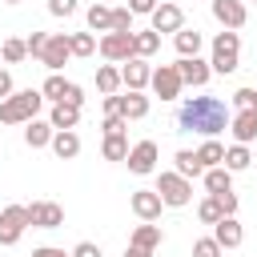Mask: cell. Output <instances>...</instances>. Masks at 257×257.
Returning <instances> with one entry per match:
<instances>
[{"label": "cell", "mask_w": 257, "mask_h": 257, "mask_svg": "<svg viewBox=\"0 0 257 257\" xmlns=\"http://www.w3.org/2000/svg\"><path fill=\"white\" fill-rule=\"evenodd\" d=\"M233 120V108L221 96H185L177 108V128L181 133H197L205 141H213L217 133H225Z\"/></svg>", "instance_id": "6da1fadb"}, {"label": "cell", "mask_w": 257, "mask_h": 257, "mask_svg": "<svg viewBox=\"0 0 257 257\" xmlns=\"http://www.w3.org/2000/svg\"><path fill=\"white\" fill-rule=\"evenodd\" d=\"M40 108H44L40 88H20L8 100H0V124H28V120H36Z\"/></svg>", "instance_id": "7a4b0ae2"}, {"label": "cell", "mask_w": 257, "mask_h": 257, "mask_svg": "<svg viewBox=\"0 0 257 257\" xmlns=\"http://www.w3.org/2000/svg\"><path fill=\"white\" fill-rule=\"evenodd\" d=\"M209 68L221 72V76H229V72L241 68V36L237 32L225 28V32L213 36V44H209Z\"/></svg>", "instance_id": "3957f363"}, {"label": "cell", "mask_w": 257, "mask_h": 257, "mask_svg": "<svg viewBox=\"0 0 257 257\" xmlns=\"http://www.w3.org/2000/svg\"><path fill=\"white\" fill-rule=\"evenodd\" d=\"M157 193H161L165 209H185L193 201V181L181 177V173H161L157 177Z\"/></svg>", "instance_id": "277c9868"}, {"label": "cell", "mask_w": 257, "mask_h": 257, "mask_svg": "<svg viewBox=\"0 0 257 257\" xmlns=\"http://www.w3.org/2000/svg\"><path fill=\"white\" fill-rule=\"evenodd\" d=\"M28 229V205H4L0 209V245H16Z\"/></svg>", "instance_id": "5b68a950"}, {"label": "cell", "mask_w": 257, "mask_h": 257, "mask_svg": "<svg viewBox=\"0 0 257 257\" xmlns=\"http://www.w3.org/2000/svg\"><path fill=\"white\" fill-rule=\"evenodd\" d=\"M96 52H100L108 64H124V60H133V56H137V52H133V32H104L100 44H96Z\"/></svg>", "instance_id": "8992f818"}, {"label": "cell", "mask_w": 257, "mask_h": 257, "mask_svg": "<svg viewBox=\"0 0 257 257\" xmlns=\"http://www.w3.org/2000/svg\"><path fill=\"white\" fill-rule=\"evenodd\" d=\"M209 12H213V20H217L221 28H229V32L245 28V20H249L245 0H209Z\"/></svg>", "instance_id": "52a82bcc"}, {"label": "cell", "mask_w": 257, "mask_h": 257, "mask_svg": "<svg viewBox=\"0 0 257 257\" xmlns=\"http://www.w3.org/2000/svg\"><path fill=\"white\" fill-rule=\"evenodd\" d=\"M149 88H153L161 100H177V96H181V88H185V80H181V68H177V64H161V68H153V80H149Z\"/></svg>", "instance_id": "ba28073f"}, {"label": "cell", "mask_w": 257, "mask_h": 257, "mask_svg": "<svg viewBox=\"0 0 257 257\" xmlns=\"http://www.w3.org/2000/svg\"><path fill=\"white\" fill-rule=\"evenodd\" d=\"M157 157H161V149H157V141H137L133 149H128V173H137V177H149V173H157Z\"/></svg>", "instance_id": "9c48e42d"}, {"label": "cell", "mask_w": 257, "mask_h": 257, "mask_svg": "<svg viewBox=\"0 0 257 257\" xmlns=\"http://www.w3.org/2000/svg\"><path fill=\"white\" fill-rule=\"evenodd\" d=\"M149 28H153V32H173V36H177V32L185 28V12H181V4L161 0V4H157V12L149 16Z\"/></svg>", "instance_id": "30bf717a"}, {"label": "cell", "mask_w": 257, "mask_h": 257, "mask_svg": "<svg viewBox=\"0 0 257 257\" xmlns=\"http://www.w3.org/2000/svg\"><path fill=\"white\" fill-rule=\"evenodd\" d=\"M68 60H72V40H68V32H52V36H48V48H44V56H40V64H44L48 72H60Z\"/></svg>", "instance_id": "8fae6325"}, {"label": "cell", "mask_w": 257, "mask_h": 257, "mask_svg": "<svg viewBox=\"0 0 257 257\" xmlns=\"http://www.w3.org/2000/svg\"><path fill=\"white\" fill-rule=\"evenodd\" d=\"M28 225L32 229H60L64 225V209L56 201H32L28 205Z\"/></svg>", "instance_id": "7c38bea8"}, {"label": "cell", "mask_w": 257, "mask_h": 257, "mask_svg": "<svg viewBox=\"0 0 257 257\" xmlns=\"http://www.w3.org/2000/svg\"><path fill=\"white\" fill-rule=\"evenodd\" d=\"M120 80H124V88H128V92H145V88H149V80H153V64H149V60H141V56H133V60H124V64H120Z\"/></svg>", "instance_id": "4fadbf2b"}, {"label": "cell", "mask_w": 257, "mask_h": 257, "mask_svg": "<svg viewBox=\"0 0 257 257\" xmlns=\"http://www.w3.org/2000/svg\"><path fill=\"white\" fill-rule=\"evenodd\" d=\"M128 205H133V213H137L141 221H157L161 209H165V201H161L157 189H137V193L128 197Z\"/></svg>", "instance_id": "5bb4252c"}, {"label": "cell", "mask_w": 257, "mask_h": 257, "mask_svg": "<svg viewBox=\"0 0 257 257\" xmlns=\"http://www.w3.org/2000/svg\"><path fill=\"white\" fill-rule=\"evenodd\" d=\"M177 68H181V80H185L189 88H205L209 76H213L209 60H201V56H185V60H177Z\"/></svg>", "instance_id": "9a60e30c"}, {"label": "cell", "mask_w": 257, "mask_h": 257, "mask_svg": "<svg viewBox=\"0 0 257 257\" xmlns=\"http://www.w3.org/2000/svg\"><path fill=\"white\" fill-rule=\"evenodd\" d=\"M229 133H233V145H249V141H257V108H241V112H233Z\"/></svg>", "instance_id": "2e32d148"}, {"label": "cell", "mask_w": 257, "mask_h": 257, "mask_svg": "<svg viewBox=\"0 0 257 257\" xmlns=\"http://www.w3.org/2000/svg\"><path fill=\"white\" fill-rule=\"evenodd\" d=\"M213 241H217L221 249H237V245L245 241V229H241V221H237V217H221V221L213 225Z\"/></svg>", "instance_id": "e0dca14e"}, {"label": "cell", "mask_w": 257, "mask_h": 257, "mask_svg": "<svg viewBox=\"0 0 257 257\" xmlns=\"http://www.w3.org/2000/svg\"><path fill=\"white\" fill-rule=\"evenodd\" d=\"M173 48H177V60H185V56H201L205 36H201L197 28H181V32L173 36Z\"/></svg>", "instance_id": "ac0fdd59"}, {"label": "cell", "mask_w": 257, "mask_h": 257, "mask_svg": "<svg viewBox=\"0 0 257 257\" xmlns=\"http://www.w3.org/2000/svg\"><path fill=\"white\" fill-rule=\"evenodd\" d=\"M52 137H56V128H52L48 120H40V116L24 124V145H28V149H48Z\"/></svg>", "instance_id": "d6986e66"}, {"label": "cell", "mask_w": 257, "mask_h": 257, "mask_svg": "<svg viewBox=\"0 0 257 257\" xmlns=\"http://www.w3.org/2000/svg\"><path fill=\"white\" fill-rule=\"evenodd\" d=\"M173 173H181V177H205V165H201V157H197V149H177L173 153Z\"/></svg>", "instance_id": "ffe728a7"}, {"label": "cell", "mask_w": 257, "mask_h": 257, "mask_svg": "<svg viewBox=\"0 0 257 257\" xmlns=\"http://www.w3.org/2000/svg\"><path fill=\"white\" fill-rule=\"evenodd\" d=\"M161 241H165V233H161V225H153V221H141L137 229H133V237H128V245H137V249H161Z\"/></svg>", "instance_id": "44dd1931"}, {"label": "cell", "mask_w": 257, "mask_h": 257, "mask_svg": "<svg viewBox=\"0 0 257 257\" xmlns=\"http://www.w3.org/2000/svg\"><path fill=\"white\" fill-rule=\"evenodd\" d=\"M84 20H88V32H92V36H96V32H100V36H104V32H112V4H100V0H96V4H88Z\"/></svg>", "instance_id": "7402d4cb"}, {"label": "cell", "mask_w": 257, "mask_h": 257, "mask_svg": "<svg viewBox=\"0 0 257 257\" xmlns=\"http://www.w3.org/2000/svg\"><path fill=\"white\" fill-rule=\"evenodd\" d=\"M48 124H52L56 133H68V128L80 124V108H72V104H52V108H48Z\"/></svg>", "instance_id": "603a6c76"}, {"label": "cell", "mask_w": 257, "mask_h": 257, "mask_svg": "<svg viewBox=\"0 0 257 257\" xmlns=\"http://www.w3.org/2000/svg\"><path fill=\"white\" fill-rule=\"evenodd\" d=\"M120 84H124V80H120V68H116V64H100V68H96V92H100V96H116Z\"/></svg>", "instance_id": "cb8c5ba5"}, {"label": "cell", "mask_w": 257, "mask_h": 257, "mask_svg": "<svg viewBox=\"0 0 257 257\" xmlns=\"http://www.w3.org/2000/svg\"><path fill=\"white\" fill-rule=\"evenodd\" d=\"M120 116H124V120H145V116H149V96H145V92L120 96Z\"/></svg>", "instance_id": "d4e9b609"}, {"label": "cell", "mask_w": 257, "mask_h": 257, "mask_svg": "<svg viewBox=\"0 0 257 257\" xmlns=\"http://www.w3.org/2000/svg\"><path fill=\"white\" fill-rule=\"evenodd\" d=\"M48 149H52V153H56L60 161H72V157H80V137H76L72 128H68V133H56Z\"/></svg>", "instance_id": "484cf974"}, {"label": "cell", "mask_w": 257, "mask_h": 257, "mask_svg": "<svg viewBox=\"0 0 257 257\" xmlns=\"http://www.w3.org/2000/svg\"><path fill=\"white\" fill-rule=\"evenodd\" d=\"M205 189H209V197H221V193H229V189H233V173H229L225 165H217V169H205Z\"/></svg>", "instance_id": "4316f807"}, {"label": "cell", "mask_w": 257, "mask_h": 257, "mask_svg": "<svg viewBox=\"0 0 257 257\" xmlns=\"http://www.w3.org/2000/svg\"><path fill=\"white\" fill-rule=\"evenodd\" d=\"M157 48H161V32H153V28H141V32H133V52H137L141 60H149Z\"/></svg>", "instance_id": "83f0119b"}, {"label": "cell", "mask_w": 257, "mask_h": 257, "mask_svg": "<svg viewBox=\"0 0 257 257\" xmlns=\"http://www.w3.org/2000/svg\"><path fill=\"white\" fill-rule=\"evenodd\" d=\"M128 141H124V133H112V137H104V145H100V157L104 161H128Z\"/></svg>", "instance_id": "f1b7e54d"}, {"label": "cell", "mask_w": 257, "mask_h": 257, "mask_svg": "<svg viewBox=\"0 0 257 257\" xmlns=\"http://www.w3.org/2000/svg\"><path fill=\"white\" fill-rule=\"evenodd\" d=\"M197 157H201V165H205V169H217V165H225V145H221L217 137H213V141H201Z\"/></svg>", "instance_id": "f546056e"}, {"label": "cell", "mask_w": 257, "mask_h": 257, "mask_svg": "<svg viewBox=\"0 0 257 257\" xmlns=\"http://www.w3.org/2000/svg\"><path fill=\"white\" fill-rule=\"evenodd\" d=\"M249 165H253L249 145H229V149H225V169H229V173H245Z\"/></svg>", "instance_id": "4dcf8cb0"}, {"label": "cell", "mask_w": 257, "mask_h": 257, "mask_svg": "<svg viewBox=\"0 0 257 257\" xmlns=\"http://www.w3.org/2000/svg\"><path fill=\"white\" fill-rule=\"evenodd\" d=\"M64 88H68V80H64L60 72H48V80L40 84V96L52 100V104H60V100H64Z\"/></svg>", "instance_id": "1f68e13d"}, {"label": "cell", "mask_w": 257, "mask_h": 257, "mask_svg": "<svg viewBox=\"0 0 257 257\" xmlns=\"http://www.w3.org/2000/svg\"><path fill=\"white\" fill-rule=\"evenodd\" d=\"M68 40H72V56H80V60H84V56H92V52H96V44H100L92 32H68Z\"/></svg>", "instance_id": "d6a6232c"}, {"label": "cell", "mask_w": 257, "mask_h": 257, "mask_svg": "<svg viewBox=\"0 0 257 257\" xmlns=\"http://www.w3.org/2000/svg\"><path fill=\"white\" fill-rule=\"evenodd\" d=\"M0 56H4V64H20V60L28 56V44H24L20 36H8V40L0 44Z\"/></svg>", "instance_id": "836d02e7"}, {"label": "cell", "mask_w": 257, "mask_h": 257, "mask_svg": "<svg viewBox=\"0 0 257 257\" xmlns=\"http://www.w3.org/2000/svg\"><path fill=\"white\" fill-rule=\"evenodd\" d=\"M197 217H201V225H217V221L225 217V209L217 205V197H205V201L197 205Z\"/></svg>", "instance_id": "e575fe53"}, {"label": "cell", "mask_w": 257, "mask_h": 257, "mask_svg": "<svg viewBox=\"0 0 257 257\" xmlns=\"http://www.w3.org/2000/svg\"><path fill=\"white\" fill-rule=\"evenodd\" d=\"M48 36H52V32H28V36H24L28 56H36V60H40V56H44V48H48Z\"/></svg>", "instance_id": "d590c367"}, {"label": "cell", "mask_w": 257, "mask_h": 257, "mask_svg": "<svg viewBox=\"0 0 257 257\" xmlns=\"http://www.w3.org/2000/svg\"><path fill=\"white\" fill-rule=\"evenodd\" d=\"M241 108H257V88H237L233 92V112H241Z\"/></svg>", "instance_id": "8d00e7d4"}, {"label": "cell", "mask_w": 257, "mask_h": 257, "mask_svg": "<svg viewBox=\"0 0 257 257\" xmlns=\"http://www.w3.org/2000/svg\"><path fill=\"white\" fill-rule=\"evenodd\" d=\"M221 253H225V249H221L213 237H197V241H193V257H221Z\"/></svg>", "instance_id": "74e56055"}, {"label": "cell", "mask_w": 257, "mask_h": 257, "mask_svg": "<svg viewBox=\"0 0 257 257\" xmlns=\"http://www.w3.org/2000/svg\"><path fill=\"white\" fill-rule=\"evenodd\" d=\"M112 32H137V28H133V12H128V4H124V8H112Z\"/></svg>", "instance_id": "f35d334b"}, {"label": "cell", "mask_w": 257, "mask_h": 257, "mask_svg": "<svg viewBox=\"0 0 257 257\" xmlns=\"http://www.w3.org/2000/svg\"><path fill=\"white\" fill-rule=\"evenodd\" d=\"M84 100H88V96H84V88H80L76 80H68V88H64V100H60V104H72V108H84Z\"/></svg>", "instance_id": "ab89813d"}, {"label": "cell", "mask_w": 257, "mask_h": 257, "mask_svg": "<svg viewBox=\"0 0 257 257\" xmlns=\"http://www.w3.org/2000/svg\"><path fill=\"white\" fill-rule=\"evenodd\" d=\"M217 205L225 209V217H237V205H241V201H237V193L229 189V193H221V197H217Z\"/></svg>", "instance_id": "60d3db41"}, {"label": "cell", "mask_w": 257, "mask_h": 257, "mask_svg": "<svg viewBox=\"0 0 257 257\" xmlns=\"http://www.w3.org/2000/svg\"><path fill=\"white\" fill-rule=\"evenodd\" d=\"M48 12L52 16H72L76 12V0H48Z\"/></svg>", "instance_id": "b9f144b4"}, {"label": "cell", "mask_w": 257, "mask_h": 257, "mask_svg": "<svg viewBox=\"0 0 257 257\" xmlns=\"http://www.w3.org/2000/svg\"><path fill=\"white\" fill-rule=\"evenodd\" d=\"M128 12L133 16H153L157 12V0H128Z\"/></svg>", "instance_id": "7bdbcfd3"}, {"label": "cell", "mask_w": 257, "mask_h": 257, "mask_svg": "<svg viewBox=\"0 0 257 257\" xmlns=\"http://www.w3.org/2000/svg\"><path fill=\"white\" fill-rule=\"evenodd\" d=\"M72 257H104V253L96 241H80V245H72Z\"/></svg>", "instance_id": "ee69618b"}, {"label": "cell", "mask_w": 257, "mask_h": 257, "mask_svg": "<svg viewBox=\"0 0 257 257\" xmlns=\"http://www.w3.org/2000/svg\"><path fill=\"white\" fill-rule=\"evenodd\" d=\"M100 128H104V137H112V133H124V128H128V120H124V116H104V124H100Z\"/></svg>", "instance_id": "f6af8a7d"}, {"label": "cell", "mask_w": 257, "mask_h": 257, "mask_svg": "<svg viewBox=\"0 0 257 257\" xmlns=\"http://www.w3.org/2000/svg\"><path fill=\"white\" fill-rule=\"evenodd\" d=\"M12 92H16V88H12V72H8V68H0V100H8Z\"/></svg>", "instance_id": "bcb514c9"}, {"label": "cell", "mask_w": 257, "mask_h": 257, "mask_svg": "<svg viewBox=\"0 0 257 257\" xmlns=\"http://www.w3.org/2000/svg\"><path fill=\"white\" fill-rule=\"evenodd\" d=\"M100 104H104V116H120V92L116 96H104Z\"/></svg>", "instance_id": "7dc6e473"}, {"label": "cell", "mask_w": 257, "mask_h": 257, "mask_svg": "<svg viewBox=\"0 0 257 257\" xmlns=\"http://www.w3.org/2000/svg\"><path fill=\"white\" fill-rule=\"evenodd\" d=\"M32 257H72V253L56 249V245H40V249H32Z\"/></svg>", "instance_id": "c3c4849f"}, {"label": "cell", "mask_w": 257, "mask_h": 257, "mask_svg": "<svg viewBox=\"0 0 257 257\" xmlns=\"http://www.w3.org/2000/svg\"><path fill=\"white\" fill-rule=\"evenodd\" d=\"M124 257H153V253H149V249H137V245H128V249H124Z\"/></svg>", "instance_id": "681fc988"}, {"label": "cell", "mask_w": 257, "mask_h": 257, "mask_svg": "<svg viewBox=\"0 0 257 257\" xmlns=\"http://www.w3.org/2000/svg\"><path fill=\"white\" fill-rule=\"evenodd\" d=\"M4 4H20V0H4Z\"/></svg>", "instance_id": "f907efd6"}, {"label": "cell", "mask_w": 257, "mask_h": 257, "mask_svg": "<svg viewBox=\"0 0 257 257\" xmlns=\"http://www.w3.org/2000/svg\"><path fill=\"white\" fill-rule=\"evenodd\" d=\"M100 4H112V0H100Z\"/></svg>", "instance_id": "816d5d0a"}, {"label": "cell", "mask_w": 257, "mask_h": 257, "mask_svg": "<svg viewBox=\"0 0 257 257\" xmlns=\"http://www.w3.org/2000/svg\"><path fill=\"white\" fill-rule=\"evenodd\" d=\"M0 64H4V56H0Z\"/></svg>", "instance_id": "f5cc1de1"}, {"label": "cell", "mask_w": 257, "mask_h": 257, "mask_svg": "<svg viewBox=\"0 0 257 257\" xmlns=\"http://www.w3.org/2000/svg\"><path fill=\"white\" fill-rule=\"evenodd\" d=\"M249 4H257V0H249Z\"/></svg>", "instance_id": "db71d44e"}]
</instances>
